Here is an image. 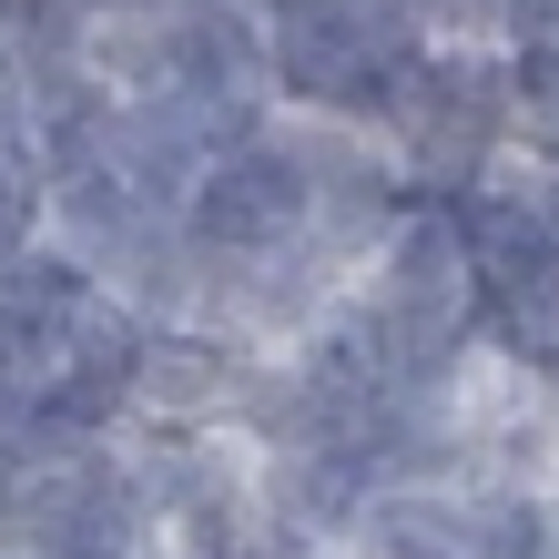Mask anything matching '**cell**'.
Here are the masks:
<instances>
[{"label": "cell", "instance_id": "3", "mask_svg": "<svg viewBox=\"0 0 559 559\" xmlns=\"http://www.w3.org/2000/svg\"><path fill=\"white\" fill-rule=\"evenodd\" d=\"M163 92L183 103H275V31L254 0H183L163 21Z\"/></svg>", "mask_w": 559, "mask_h": 559}, {"label": "cell", "instance_id": "1", "mask_svg": "<svg viewBox=\"0 0 559 559\" xmlns=\"http://www.w3.org/2000/svg\"><path fill=\"white\" fill-rule=\"evenodd\" d=\"M153 539H163V519H153V488L122 438L31 457L21 509H11V559H133Z\"/></svg>", "mask_w": 559, "mask_h": 559}, {"label": "cell", "instance_id": "8", "mask_svg": "<svg viewBox=\"0 0 559 559\" xmlns=\"http://www.w3.org/2000/svg\"><path fill=\"white\" fill-rule=\"evenodd\" d=\"M92 0H0V72L11 82H41V72H72L92 61Z\"/></svg>", "mask_w": 559, "mask_h": 559}, {"label": "cell", "instance_id": "12", "mask_svg": "<svg viewBox=\"0 0 559 559\" xmlns=\"http://www.w3.org/2000/svg\"><path fill=\"white\" fill-rule=\"evenodd\" d=\"M21 478H31V448H21V427H0V549H11V509H21Z\"/></svg>", "mask_w": 559, "mask_h": 559}, {"label": "cell", "instance_id": "5", "mask_svg": "<svg viewBox=\"0 0 559 559\" xmlns=\"http://www.w3.org/2000/svg\"><path fill=\"white\" fill-rule=\"evenodd\" d=\"M163 559H295L275 509H265V488H254V457L163 509Z\"/></svg>", "mask_w": 559, "mask_h": 559}, {"label": "cell", "instance_id": "15", "mask_svg": "<svg viewBox=\"0 0 559 559\" xmlns=\"http://www.w3.org/2000/svg\"><path fill=\"white\" fill-rule=\"evenodd\" d=\"M133 559H163V539H153V549H133Z\"/></svg>", "mask_w": 559, "mask_h": 559}, {"label": "cell", "instance_id": "13", "mask_svg": "<svg viewBox=\"0 0 559 559\" xmlns=\"http://www.w3.org/2000/svg\"><path fill=\"white\" fill-rule=\"evenodd\" d=\"M174 11H183V0H92V21H103V31H163Z\"/></svg>", "mask_w": 559, "mask_h": 559}, {"label": "cell", "instance_id": "9", "mask_svg": "<svg viewBox=\"0 0 559 559\" xmlns=\"http://www.w3.org/2000/svg\"><path fill=\"white\" fill-rule=\"evenodd\" d=\"M457 559H559L549 488H468V549Z\"/></svg>", "mask_w": 559, "mask_h": 559}, {"label": "cell", "instance_id": "16", "mask_svg": "<svg viewBox=\"0 0 559 559\" xmlns=\"http://www.w3.org/2000/svg\"><path fill=\"white\" fill-rule=\"evenodd\" d=\"M549 499H559V488H549Z\"/></svg>", "mask_w": 559, "mask_h": 559}, {"label": "cell", "instance_id": "11", "mask_svg": "<svg viewBox=\"0 0 559 559\" xmlns=\"http://www.w3.org/2000/svg\"><path fill=\"white\" fill-rule=\"evenodd\" d=\"M519 193H530V214H539V235L559 245V163H530V153H519Z\"/></svg>", "mask_w": 559, "mask_h": 559}, {"label": "cell", "instance_id": "2", "mask_svg": "<svg viewBox=\"0 0 559 559\" xmlns=\"http://www.w3.org/2000/svg\"><path fill=\"white\" fill-rule=\"evenodd\" d=\"M183 235L214 265H275V254H295L316 235V153H306V133L275 122V133L214 153L193 204H183Z\"/></svg>", "mask_w": 559, "mask_h": 559}, {"label": "cell", "instance_id": "14", "mask_svg": "<svg viewBox=\"0 0 559 559\" xmlns=\"http://www.w3.org/2000/svg\"><path fill=\"white\" fill-rule=\"evenodd\" d=\"M295 559H356V549H295Z\"/></svg>", "mask_w": 559, "mask_h": 559}, {"label": "cell", "instance_id": "10", "mask_svg": "<svg viewBox=\"0 0 559 559\" xmlns=\"http://www.w3.org/2000/svg\"><path fill=\"white\" fill-rule=\"evenodd\" d=\"M41 245H51V183L31 163H0V275L21 254H41Z\"/></svg>", "mask_w": 559, "mask_h": 559}, {"label": "cell", "instance_id": "6", "mask_svg": "<svg viewBox=\"0 0 559 559\" xmlns=\"http://www.w3.org/2000/svg\"><path fill=\"white\" fill-rule=\"evenodd\" d=\"M356 559H457L468 549V488L448 478H386L367 509H356Z\"/></svg>", "mask_w": 559, "mask_h": 559}, {"label": "cell", "instance_id": "7", "mask_svg": "<svg viewBox=\"0 0 559 559\" xmlns=\"http://www.w3.org/2000/svg\"><path fill=\"white\" fill-rule=\"evenodd\" d=\"M143 224H163V214L133 193L122 163H92V174H61V183H51V245H72L92 275H112V254L133 245Z\"/></svg>", "mask_w": 559, "mask_h": 559}, {"label": "cell", "instance_id": "4", "mask_svg": "<svg viewBox=\"0 0 559 559\" xmlns=\"http://www.w3.org/2000/svg\"><path fill=\"white\" fill-rule=\"evenodd\" d=\"M254 488H265L285 549H346L356 509L377 499V468L356 448H275V457H254Z\"/></svg>", "mask_w": 559, "mask_h": 559}]
</instances>
